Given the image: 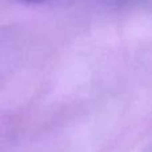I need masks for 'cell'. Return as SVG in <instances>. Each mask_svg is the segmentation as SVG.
<instances>
[{
  "label": "cell",
  "mask_w": 152,
  "mask_h": 152,
  "mask_svg": "<svg viewBox=\"0 0 152 152\" xmlns=\"http://www.w3.org/2000/svg\"><path fill=\"white\" fill-rule=\"evenodd\" d=\"M26 1H32V3H37V1H44V0H26Z\"/></svg>",
  "instance_id": "6da1fadb"
}]
</instances>
